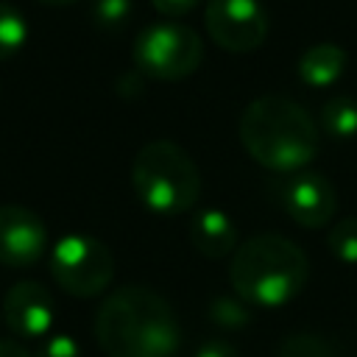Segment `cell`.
<instances>
[{
    "mask_svg": "<svg viewBox=\"0 0 357 357\" xmlns=\"http://www.w3.org/2000/svg\"><path fill=\"white\" fill-rule=\"evenodd\" d=\"M95 340L106 357H173L181 346V326L165 296L128 284L98 307Z\"/></svg>",
    "mask_w": 357,
    "mask_h": 357,
    "instance_id": "obj_1",
    "label": "cell"
},
{
    "mask_svg": "<svg viewBox=\"0 0 357 357\" xmlns=\"http://www.w3.org/2000/svg\"><path fill=\"white\" fill-rule=\"evenodd\" d=\"M240 142L257 165L290 173L315 159L318 128L296 100L284 95H262L251 100L240 117Z\"/></svg>",
    "mask_w": 357,
    "mask_h": 357,
    "instance_id": "obj_2",
    "label": "cell"
},
{
    "mask_svg": "<svg viewBox=\"0 0 357 357\" xmlns=\"http://www.w3.org/2000/svg\"><path fill=\"white\" fill-rule=\"evenodd\" d=\"M310 279L307 254L282 234H257L234 248L229 282L254 307L290 304Z\"/></svg>",
    "mask_w": 357,
    "mask_h": 357,
    "instance_id": "obj_3",
    "label": "cell"
},
{
    "mask_svg": "<svg viewBox=\"0 0 357 357\" xmlns=\"http://www.w3.org/2000/svg\"><path fill=\"white\" fill-rule=\"evenodd\" d=\"M131 184L151 212L167 218L190 212L201 198V173L192 156L170 139H153L137 151Z\"/></svg>",
    "mask_w": 357,
    "mask_h": 357,
    "instance_id": "obj_4",
    "label": "cell"
},
{
    "mask_svg": "<svg viewBox=\"0 0 357 357\" xmlns=\"http://www.w3.org/2000/svg\"><path fill=\"white\" fill-rule=\"evenodd\" d=\"M131 56L139 75L156 81H181L201 67L204 45L190 25L156 22L137 33Z\"/></svg>",
    "mask_w": 357,
    "mask_h": 357,
    "instance_id": "obj_5",
    "label": "cell"
},
{
    "mask_svg": "<svg viewBox=\"0 0 357 357\" xmlns=\"http://www.w3.org/2000/svg\"><path fill=\"white\" fill-rule=\"evenodd\" d=\"M50 273L64 293L92 298L112 284L114 257L109 245L92 234H64L50 251Z\"/></svg>",
    "mask_w": 357,
    "mask_h": 357,
    "instance_id": "obj_6",
    "label": "cell"
},
{
    "mask_svg": "<svg viewBox=\"0 0 357 357\" xmlns=\"http://www.w3.org/2000/svg\"><path fill=\"white\" fill-rule=\"evenodd\" d=\"M204 25L229 53H251L268 36V11L259 0H206Z\"/></svg>",
    "mask_w": 357,
    "mask_h": 357,
    "instance_id": "obj_7",
    "label": "cell"
},
{
    "mask_svg": "<svg viewBox=\"0 0 357 357\" xmlns=\"http://www.w3.org/2000/svg\"><path fill=\"white\" fill-rule=\"evenodd\" d=\"M3 321L11 329V335L39 340L50 335L56 324V301L42 282L22 279L11 284L3 296Z\"/></svg>",
    "mask_w": 357,
    "mask_h": 357,
    "instance_id": "obj_8",
    "label": "cell"
},
{
    "mask_svg": "<svg viewBox=\"0 0 357 357\" xmlns=\"http://www.w3.org/2000/svg\"><path fill=\"white\" fill-rule=\"evenodd\" d=\"M47 229L42 218L20 204H0V265L28 268L42 259Z\"/></svg>",
    "mask_w": 357,
    "mask_h": 357,
    "instance_id": "obj_9",
    "label": "cell"
},
{
    "mask_svg": "<svg viewBox=\"0 0 357 357\" xmlns=\"http://www.w3.org/2000/svg\"><path fill=\"white\" fill-rule=\"evenodd\" d=\"M284 212L304 229L326 226L337 209V192L324 173H296L282 184L279 195Z\"/></svg>",
    "mask_w": 357,
    "mask_h": 357,
    "instance_id": "obj_10",
    "label": "cell"
},
{
    "mask_svg": "<svg viewBox=\"0 0 357 357\" xmlns=\"http://www.w3.org/2000/svg\"><path fill=\"white\" fill-rule=\"evenodd\" d=\"M190 240L206 259H223L237 248V226L223 209H204L192 218Z\"/></svg>",
    "mask_w": 357,
    "mask_h": 357,
    "instance_id": "obj_11",
    "label": "cell"
},
{
    "mask_svg": "<svg viewBox=\"0 0 357 357\" xmlns=\"http://www.w3.org/2000/svg\"><path fill=\"white\" fill-rule=\"evenodd\" d=\"M346 50L340 45H332V42H318L312 47H307L301 56H298V78L307 84V86H315V89H326L332 86L343 70H346Z\"/></svg>",
    "mask_w": 357,
    "mask_h": 357,
    "instance_id": "obj_12",
    "label": "cell"
},
{
    "mask_svg": "<svg viewBox=\"0 0 357 357\" xmlns=\"http://www.w3.org/2000/svg\"><path fill=\"white\" fill-rule=\"evenodd\" d=\"M321 123H324V131L335 139L357 137V100L346 95L329 98L321 109Z\"/></svg>",
    "mask_w": 357,
    "mask_h": 357,
    "instance_id": "obj_13",
    "label": "cell"
},
{
    "mask_svg": "<svg viewBox=\"0 0 357 357\" xmlns=\"http://www.w3.org/2000/svg\"><path fill=\"white\" fill-rule=\"evenodd\" d=\"M28 42V22L20 8L0 3V61L17 56Z\"/></svg>",
    "mask_w": 357,
    "mask_h": 357,
    "instance_id": "obj_14",
    "label": "cell"
},
{
    "mask_svg": "<svg viewBox=\"0 0 357 357\" xmlns=\"http://www.w3.org/2000/svg\"><path fill=\"white\" fill-rule=\"evenodd\" d=\"M279 357H337L335 346L312 332H296L290 337L282 340L279 346Z\"/></svg>",
    "mask_w": 357,
    "mask_h": 357,
    "instance_id": "obj_15",
    "label": "cell"
},
{
    "mask_svg": "<svg viewBox=\"0 0 357 357\" xmlns=\"http://www.w3.org/2000/svg\"><path fill=\"white\" fill-rule=\"evenodd\" d=\"M329 251L340 262L357 265V218H346V220L332 226V231H329Z\"/></svg>",
    "mask_w": 357,
    "mask_h": 357,
    "instance_id": "obj_16",
    "label": "cell"
},
{
    "mask_svg": "<svg viewBox=\"0 0 357 357\" xmlns=\"http://www.w3.org/2000/svg\"><path fill=\"white\" fill-rule=\"evenodd\" d=\"M131 17V0H92V22L100 31H120Z\"/></svg>",
    "mask_w": 357,
    "mask_h": 357,
    "instance_id": "obj_17",
    "label": "cell"
},
{
    "mask_svg": "<svg viewBox=\"0 0 357 357\" xmlns=\"http://www.w3.org/2000/svg\"><path fill=\"white\" fill-rule=\"evenodd\" d=\"M33 357H81V346L67 332H50L47 337H42Z\"/></svg>",
    "mask_w": 357,
    "mask_h": 357,
    "instance_id": "obj_18",
    "label": "cell"
},
{
    "mask_svg": "<svg viewBox=\"0 0 357 357\" xmlns=\"http://www.w3.org/2000/svg\"><path fill=\"white\" fill-rule=\"evenodd\" d=\"M209 312H212V321H218L223 326H243L248 321L245 307L237 304V301H231V298H215L212 307H209Z\"/></svg>",
    "mask_w": 357,
    "mask_h": 357,
    "instance_id": "obj_19",
    "label": "cell"
},
{
    "mask_svg": "<svg viewBox=\"0 0 357 357\" xmlns=\"http://www.w3.org/2000/svg\"><path fill=\"white\" fill-rule=\"evenodd\" d=\"M201 0H151V6L165 17H184L198 8Z\"/></svg>",
    "mask_w": 357,
    "mask_h": 357,
    "instance_id": "obj_20",
    "label": "cell"
},
{
    "mask_svg": "<svg viewBox=\"0 0 357 357\" xmlns=\"http://www.w3.org/2000/svg\"><path fill=\"white\" fill-rule=\"evenodd\" d=\"M195 357H237V349L231 343H226V340H206L195 351Z\"/></svg>",
    "mask_w": 357,
    "mask_h": 357,
    "instance_id": "obj_21",
    "label": "cell"
},
{
    "mask_svg": "<svg viewBox=\"0 0 357 357\" xmlns=\"http://www.w3.org/2000/svg\"><path fill=\"white\" fill-rule=\"evenodd\" d=\"M0 357H33V354L25 351L17 340H11V337H0Z\"/></svg>",
    "mask_w": 357,
    "mask_h": 357,
    "instance_id": "obj_22",
    "label": "cell"
},
{
    "mask_svg": "<svg viewBox=\"0 0 357 357\" xmlns=\"http://www.w3.org/2000/svg\"><path fill=\"white\" fill-rule=\"evenodd\" d=\"M39 3H45V6H73L78 0H39Z\"/></svg>",
    "mask_w": 357,
    "mask_h": 357,
    "instance_id": "obj_23",
    "label": "cell"
}]
</instances>
